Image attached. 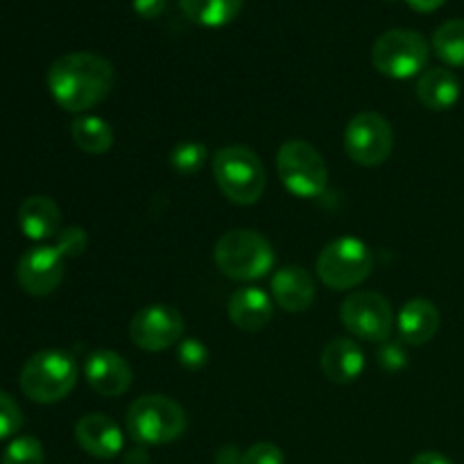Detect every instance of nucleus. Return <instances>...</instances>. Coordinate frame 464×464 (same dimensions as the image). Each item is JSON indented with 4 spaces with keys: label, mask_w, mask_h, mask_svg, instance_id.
Segmentation results:
<instances>
[{
    "label": "nucleus",
    "mask_w": 464,
    "mask_h": 464,
    "mask_svg": "<svg viewBox=\"0 0 464 464\" xmlns=\"http://www.w3.org/2000/svg\"><path fill=\"white\" fill-rule=\"evenodd\" d=\"M216 464H243V453L234 444H227L216 451Z\"/></svg>",
    "instance_id": "obj_32"
},
{
    "label": "nucleus",
    "mask_w": 464,
    "mask_h": 464,
    "mask_svg": "<svg viewBox=\"0 0 464 464\" xmlns=\"http://www.w3.org/2000/svg\"><path fill=\"white\" fill-rule=\"evenodd\" d=\"M376 358H379V365L385 367L388 372H399L406 367L408 353L403 349L401 340L394 343V340H385V343L379 344V352H376Z\"/></svg>",
    "instance_id": "obj_29"
},
{
    "label": "nucleus",
    "mask_w": 464,
    "mask_h": 464,
    "mask_svg": "<svg viewBox=\"0 0 464 464\" xmlns=\"http://www.w3.org/2000/svg\"><path fill=\"white\" fill-rule=\"evenodd\" d=\"M77 367L71 353L45 349L34 353L21 370V390L34 403H57L72 392Z\"/></svg>",
    "instance_id": "obj_5"
},
{
    "label": "nucleus",
    "mask_w": 464,
    "mask_h": 464,
    "mask_svg": "<svg viewBox=\"0 0 464 464\" xmlns=\"http://www.w3.org/2000/svg\"><path fill=\"white\" fill-rule=\"evenodd\" d=\"M276 172L285 188L297 198H317L329 181L322 154L302 139L285 140L276 152Z\"/></svg>",
    "instance_id": "obj_8"
},
{
    "label": "nucleus",
    "mask_w": 464,
    "mask_h": 464,
    "mask_svg": "<svg viewBox=\"0 0 464 464\" xmlns=\"http://www.w3.org/2000/svg\"><path fill=\"white\" fill-rule=\"evenodd\" d=\"M412 12H420V14H430V12H438L447 0H403Z\"/></svg>",
    "instance_id": "obj_33"
},
{
    "label": "nucleus",
    "mask_w": 464,
    "mask_h": 464,
    "mask_svg": "<svg viewBox=\"0 0 464 464\" xmlns=\"http://www.w3.org/2000/svg\"><path fill=\"white\" fill-rule=\"evenodd\" d=\"M84 379L98 394L116 399L130 390L134 374H131L130 362L121 353L111 349H98L86 358Z\"/></svg>",
    "instance_id": "obj_13"
},
{
    "label": "nucleus",
    "mask_w": 464,
    "mask_h": 464,
    "mask_svg": "<svg viewBox=\"0 0 464 464\" xmlns=\"http://www.w3.org/2000/svg\"><path fill=\"white\" fill-rule=\"evenodd\" d=\"M272 299L288 313H304L315 302V279L299 266H285L272 276Z\"/></svg>",
    "instance_id": "obj_15"
},
{
    "label": "nucleus",
    "mask_w": 464,
    "mask_h": 464,
    "mask_svg": "<svg viewBox=\"0 0 464 464\" xmlns=\"http://www.w3.org/2000/svg\"><path fill=\"white\" fill-rule=\"evenodd\" d=\"M340 320L353 338L381 344L392 338L394 308L383 295L374 290H358L343 302Z\"/></svg>",
    "instance_id": "obj_9"
},
{
    "label": "nucleus",
    "mask_w": 464,
    "mask_h": 464,
    "mask_svg": "<svg viewBox=\"0 0 464 464\" xmlns=\"http://www.w3.org/2000/svg\"><path fill=\"white\" fill-rule=\"evenodd\" d=\"M86 245H89V236H86V231L82 229V227H66V229L59 231L57 238H54V247H57V252L62 254L63 258L82 256Z\"/></svg>",
    "instance_id": "obj_27"
},
{
    "label": "nucleus",
    "mask_w": 464,
    "mask_h": 464,
    "mask_svg": "<svg viewBox=\"0 0 464 464\" xmlns=\"http://www.w3.org/2000/svg\"><path fill=\"white\" fill-rule=\"evenodd\" d=\"M207 159L208 152L202 143H198V140H184V143L175 145V150L170 152V166L179 175H195L198 170H202Z\"/></svg>",
    "instance_id": "obj_24"
},
{
    "label": "nucleus",
    "mask_w": 464,
    "mask_h": 464,
    "mask_svg": "<svg viewBox=\"0 0 464 464\" xmlns=\"http://www.w3.org/2000/svg\"><path fill=\"white\" fill-rule=\"evenodd\" d=\"M227 313L238 329L254 334L272 320V299L266 290L245 285L231 295Z\"/></svg>",
    "instance_id": "obj_19"
},
{
    "label": "nucleus",
    "mask_w": 464,
    "mask_h": 464,
    "mask_svg": "<svg viewBox=\"0 0 464 464\" xmlns=\"http://www.w3.org/2000/svg\"><path fill=\"white\" fill-rule=\"evenodd\" d=\"M460 80L449 68H429L417 80V98L430 111H447L460 100Z\"/></svg>",
    "instance_id": "obj_20"
},
{
    "label": "nucleus",
    "mask_w": 464,
    "mask_h": 464,
    "mask_svg": "<svg viewBox=\"0 0 464 464\" xmlns=\"http://www.w3.org/2000/svg\"><path fill=\"white\" fill-rule=\"evenodd\" d=\"M18 227L34 243L57 238L62 231V211L48 195H32L18 207Z\"/></svg>",
    "instance_id": "obj_16"
},
{
    "label": "nucleus",
    "mask_w": 464,
    "mask_h": 464,
    "mask_svg": "<svg viewBox=\"0 0 464 464\" xmlns=\"http://www.w3.org/2000/svg\"><path fill=\"white\" fill-rule=\"evenodd\" d=\"M184 317L170 304H150L130 322V338L143 352H163L181 343Z\"/></svg>",
    "instance_id": "obj_11"
},
{
    "label": "nucleus",
    "mask_w": 464,
    "mask_h": 464,
    "mask_svg": "<svg viewBox=\"0 0 464 464\" xmlns=\"http://www.w3.org/2000/svg\"><path fill=\"white\" fill-rule=\"evenodd\" d=\"M71 136L77 148L86 154H104L113 145V130L98 116H80L72 121Z\"/></svg>",
    "instance_id": "obj_22"
},
{
    "label": "nucleus",
    "mask_w": 464,
    "mask_h": 464,
    "mask_svg": "<svg viewBox=\"0 0 464 464\" xmlns=\"http://www.w3.org/2000/svg\"><path fill=\"white\" fill-rule=\"evenodd\" d=\"M23 429V411L7 392L0 390V440L14 438Z\"/></svg>",
    "instance_id": "obj_26"
},
{
    "label": "nucleus",
    "mask_w": 464,
    "mask_h": 464,
    "mask_svg": "<svg viewBox=\"0 0 464 464\" xmlns=\"http://www.w3.org/2000/svg\"><path fill=\"white\" fill-rule=\"evenodd\" d=\"M80 449L100 460H111L122 451V429L102 412H89L75 424Z\"/></svg>",
    "instance_id": "obj_14"
},
{
    "label": "nucleus",
    "mask_w": 464,
    "mask_h": 464,
    "mask_svg": "<svg viewBox=\"0 0 464 464\" xmlns=\"http://www.w3.org/2000/svg\"><path fill=\"white\" fill-rule=\"evenodd\" d=\"M131 7L140 18H157L166 9V0H131Z\"/></svg>",
    "instance_id": "obj_31"
},
{
    "label": "nucleus",
    "mask_w": 464,
    "mask_h": 464,
    "mask_svg": "<svg viewBox=\"0 0 464 464\" xmlns=\"http://www.w3.org/2000/svg\"><path fill=\"white\" fill-rule=\"evenodd\" d=\"M45 462V453L44 447L36 438L32 435H23V438L12 440L7 444L3 453V460L0 464H44Z\"/></svg>",
    "instance_id": "obj_25"
},
{
    "label": "nucleus",
    "mask_w": 464,
    "mask_h": 464,
    "mask_svg": "<svg viewBox=\"0 0 464 464\" xmlns=\"http://www.w3.org/2000/svg\"><path fill=\"white\" fill-rule=\"evenodd\" d=\"M430 57V45L420 32L394 27L383 32L372 45V66L392 80H411L420 75Z\"/></svg>",
    "instance_id": "obj_6"
},
{
    "label": "nucleus",
    "mask_w": 464,
    "mask_h": 464,
    "mask_svg": "<svg viewBox=\"0 0 464 464\" xmlns=\"http://www.w3.org/2000/svg\"><path fill=\"white\" fill-rule=\"evenodd\" d=\"M411 464H453V462L438 451H424L420 453V456L412 458Z\"/></svg>",
    "instance_id": "obj_34"
},
{
    "label": "nucleus",
    "mask_w": 464,
    "mask_h": 464,
    "mask_svg": "<svg viewBox=\"0 0 464 464\" xmlns=\"http://www.w3.org/2000/svg\"><path fill=\"white\" fill-rule=\"evenodd\" d=\"M317 276L331 290H352L374 270V254L353 236L335 238L320 252L315 263Z\"/></svg>",
    "instance_id": "obj_7"
},
{
    "label": "nucleus",
    "mask_w": 464,
    "mask_h": 464,
    "mask_svg": "<svg viewBox=\"0 0 464 464\" xmlns=\"http://www.w3.org/2000/svg\"><path fill=\"white\" fill-rule=\"evenodd\" d=\"M394 148V130L388 118L376 111H361L344 127V152L365 168L388 161Z\"/></svg>",
    "instance_id": "obj_10"
},
{
    "label": "nucleus",
    "mask_w": 464,
    "mask_h": 464,
    "mask_svg": "<svg viewBox=\"0 0 464 464\" xmlns=\"http://www.w3.org/2000/svg\"><path fill=\"white\" fill-rule=\"evenodd\" d=\"M433 50L449 66H464V18H451L435 30Z\"/></svg>",
    "instance_id": "obj_23"
},
{
    "label": "nucleus",
    "mask_w": 464,
    "mask_h": 464,
    "mask_svg": "<svg viewBox=\"0 0 464 464\" xmlns=\"http://www.w3.org/2000/svg\"><path fill=\"white\" fill-rule=\"evenodd\" d=\"M218 270L234 281H256L270 275L275 249L254 229H231L218 238L213 249Z\"/></svg>",
    "instance_id": "obj_3"
},
{
    "label": "nucleus",
    "mask_w": 464,
    "mask_h": 464,
    "mask_svg": "<svg viewBox=\"0 0 464 464\" xmlns=\"http://www.w3.org/2000/svg\"><path fill=\"white\" fill-rule=\"evenodd\" d=\"M122 464H150V456L148 451L140 447L130 449V451L125 453V458H122Z\"/></svg>",
    "instance_id": "obj_35"
},
{
    "label": "nucleus",
    "mask_w": 464,
    "mask_h": 464,
    "mask_svg": "<svg viewBox=\"0 0 464 464\" xmlns=\"http://www.w3.org/2000/svg\"><path fill=\"white\" fill-rule=\"evenodd\" d=\"M322 372L340 385L353 383L365 370V353L352 338H334L322 349Z\"/></svg>",
    "instance_id": "obj_17"
},
{
    "label": "nucleus",
    "mask_w": 464,
    "mask_h": 464,
    "mask_svg": "<svg viewBox=\"0 0 464 464\" xmlns=\"http://www.w3.org/2000/svg\"><path fill=\"white\" fill-rule=\"evenodd\" d=\"M63 275H66V258L57 252L54 245H36L18 258V285L34 297L54 293L63 281Z\"/></svg>",
    "instance_id": "obj_12"
},
{
    "label": "nucleus",
    "mask_w": 464,
    "mask_h": 464,
    "mask_svg": "<svg viewBox=\"0 0 464 464\" xmlns=\"http://www.w3.org/2000/svg\"><path fill=\"white\" fill-rule=\"evenodd\" d=\"M399 335H401V343L421 344L430 343L435 338L440 329V311L433 302L424 297L411 299V302L403 304V308L399 311L397 317Z\"/></svg>",
    "instance_id": "obj_18"
},
{
    "label": "nucleus",
    "mask_w": 464,
    "mask_h": 464,
    "mask_svg": "<svg viewBox=\"0 0 464 464\" xmlns=\"http://www.w3.org/2000/svg\"><path fill=\"white\" fill-rule=\"evenodd\" d=\"M130 438L140 447H159L179 440L186 430L184 408L163 394H145L130 406L125 417Z\"/></svg>",
    "instance_id": "obj_4"
},
{
    "label": "nucleus",
    "mask_w": 464,
    "mask_h": 464,
    "mask_svg": "<svg viewBox=\"0 0 464 464\" xmlns=\"http://www.w3.org/2000/svg\"><path fill=\"white\" fill-rule=\"evenodd\" d=\"M116 84V68L98 53L62 54L48 68V89L54 102L72 113L98 107Z\"/></svg>",
    "instance_id": "obj_1"
},
{
    "label": "nucleus",
    "mask_w": 464,
    "mask_h": 464,
    "mask_svg": "<svg viewBox=\"0 0 464 464\" xmlns=\"http://www.w3.org/2000/svg\"><path fill=\"white\" fill-rule=\"evenodd\" d=\"M243 464H285V456L276 444L258 442L243 453Z\"/></svg>",
    "instance_id": "obj_30"
},
{
    "label": "nucleus",
    "mask_w": 464,
    "mask_h": 464,
    "mask_svg": "<svg viewBox=\"0 0 464 464\" xmlns=\"http://www.w3.org/2000/svg\"><path fill=\"white\" fill-rule=\"evenodd\" d=\"M211 166L218 188L229 202L252 207L266 193V166L254 150L245 145H225L213 154Z\"/></svg>",
    "instance_id": "obj_2"
},
{
    "label": "nucleus",
    "mask_w": 464,
    "mask_h": 464,
    "mask_svg": "<svg viewBox=\"0 0 464 464\" xmlns=\"http://www.w3.org/2000/svg\"><path fill=\"white\" fill-rule=\"evenodd\" d=\"M245 0H179V7L188 21L202 27H225L243 9Z\"/></svg>",
    "instance_id": "obj_21"
},
{
    "label": "nucleus",
    "mask_w": 464,
    "mask_h": 464,
    "mask_svg": "<svg viewBox=\"0 0 464 464\" xmlns=\"http://www.w3.org/2000/svg\"><path fill=\"white\" fill-rule=\"evenodd\" d=\"M177 361L186 367V370H202L208 362V349L202 340L186 338L181 340L177 347Z\"/></svg>",
    "instance_id": "obj_28"
}]
</instances>
